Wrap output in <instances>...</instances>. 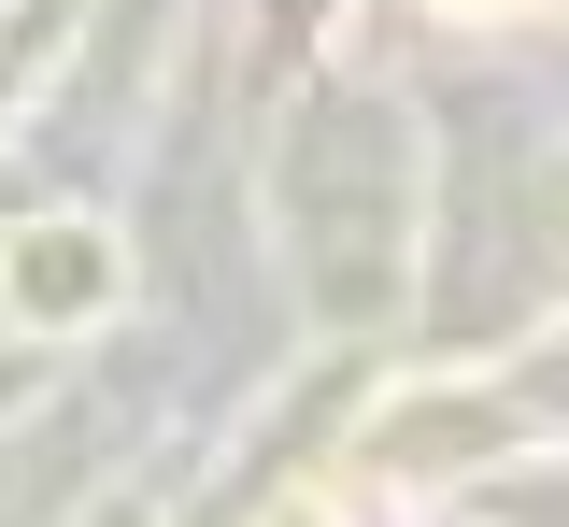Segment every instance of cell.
Listing matches in <instances>:
<instances>
[{"mask_svg": "<svg viewBox=\"0 0 569 527\" xmlns=\"http://www.w3.org/2000/svg\"><path fill=\"white\" fill-rule=\"evenodd\" d=\"M14 286H29V314H86L100 300V286H114V257H100V242H29V271H14Z\"/></svg>", "mask_w": 569, "mask_h": 527, "instance_id": "1", "label": "cell"}]
</instances>
